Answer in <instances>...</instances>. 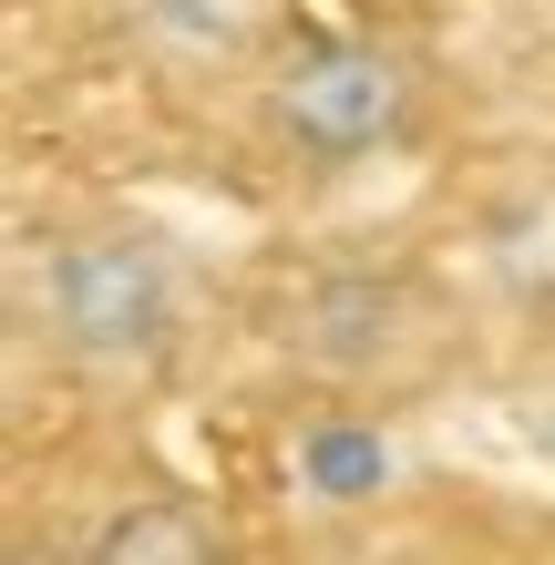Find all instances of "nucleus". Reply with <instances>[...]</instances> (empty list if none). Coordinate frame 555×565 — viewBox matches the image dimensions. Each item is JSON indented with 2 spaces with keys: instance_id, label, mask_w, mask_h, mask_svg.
Instances as JSON below:
<instances>
[{
  "instance_id": "obj_1",
  "label": "nucleus",
  "mask_w": 555,
  "mask_h": 565,
  "mask_svg": "<svg viewBox=\"0 0 555 565\" xmlns=\"http://www.w3.org/2000/svg\"><path fill=\"white\" fill-rule=\"evenodd\" d=\"M42 319L83 371H154L175 350V319H185L166 237H145V226H73L42 268Z\"/></svg>"
},
{
  "instance_id": "obj_2",
  "label": "nucleus",
  "mask_w": 555,
  "mask_h": 565,
  "mask_svg": "<svg viewBox=\"0 0 555 565\" xmlns=\"http://www.w3.org/2000/svg\"><path fill=\"white\" fill-rule=\"evenodd\" d=\"M278 154L299 164H361L381 145L412 135V62L391 42H361V31H330V42H299L257 93Z\"/></svg>"
},
{
  "instance_id": "obj_3",
  "label": "nucleus",
  "mask_w": 555,
  "mask_h": 565,
  "mask_svg": "<svg viewBox=\"0 0 555 565\" xmlns=\"http://www.w3.org/2000/svg\"><path fill=\"white\" fill-rule=\"evenodd\" d=\"M483 257L535 319H555V175H525L483 206Z\"/></svg>"
},
{
  "instance_id": "obj_4",
  "label": "nucleus",
  "mask_w": 555,
  "mask_h": 565,
  "mask_svg": "<svg viewBox=\"0 0 555 565\" xmlns=\"http://www.w3.org/2000/svg\"><path fill=\"white\" fill-rule=\"evenodd\" d=\"M226 535L195 504H175V493H145V504H124L114 524H93V565H206Z\"/></svg>"
}]
</instances>
